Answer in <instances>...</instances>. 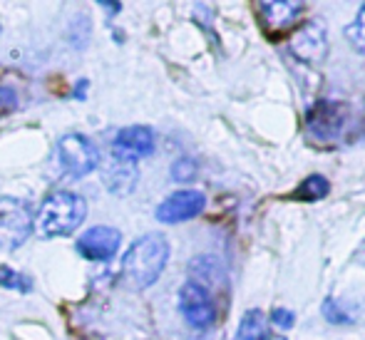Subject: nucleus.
<instances>
[{"instance_id":"obj_1","label":"nucleus","mask_w":365,"mask_h":340,"mask_svg":"<svg viewBox=\"0 0 365 340\" xmlns=\"http://www.w3.org/2000/svg\"><path fill=\"white\" fill-rule=\"evenodd\" d=\"M169 261V244L162 234H147L130 246L122 261V276L132 288H147L162 276Z\"/></svg>"},{"instance_id":"obj_2","label":"nucleus","mask_w":365,"mask_h":340,"mask_svg":"<svg viewBox=\"0 0 365 340\" xmlns=\"http://www.w3.org/2000/svg\"><path fill=\"white\" fill-rule=\"evenodd\" d=\"M87 216V204L80 194L75 192H55L40 206L35 216V226L40 236L45 239H58V236H70L82 226Z\"/></svg>"},{"instance_id":"obj_3","label":"nucleus","mask_w":365,"mask_h":340,"mask_svg":"<svg viewBox=\"0 0 365 340\" xmlns=\"http://www.w3.org/2000/svg\"><path fill=\"white\" fill-rule=\"evenodd\" d=\"M35 226V216L30 206L15 197L0 199V249H18L25 244Z\"/></svg>"},{"instance_id":"obj_4","label":"nucleus","mask_w":365,"mask_h":340,"mask_svg":"<svg viewBox=\"0 0 365 340\" xmlns=\"http://www.w3.org/2000/svg\"><path fill=\"white\" fill-rule=\"evenodd\" d=\"M58 162L73 177H85L100 164V149L82 135H65L58 142Z\"/></svg>"},{"instance_id":"obj_5","label":"nucleus","mask_w":365,"mask_h":340,"mask_svg":"<svg viewBox=\"0 0 365 340\" xmlns=\"http://www.w3.org/2000/svg\"><path fill=\"white\" fill-rule=\"evenodd\" d=\"M179 311H182L184 321L192 328H209L217 321V306H214V298L209 296V291L197 281H189L179 291Z\"/></svg>"},{"instance_id":"obj_6","label":"nucleus","mask_w":365,"mask_h":340,"mask_svg":"<svg viewBox=\"0 0 365 340\" xmlns=\"http://www.w3.org/2000/svg\"><path fill=\"white\" fill-rule=\"evenodd\" d=\"M348 120V107L338 105V102H316L308 110V132L316 142H333L341 137L343 127Z\"/></svg>"},{"instance_id":"obj_7","label":"nucleus","mask_w":365,"mask_h":340,"mask_svg":"<svg viewBox=\"0 0 365 340\" xmlns=\"http://www.w3.org/2000/svg\"><path fill=\"white\" fill-rule=\"evenodd\" d=\"M289 48L293 58L306 65H321L328 55V38L321 23H306L291 33Z\"/></svg>"},{"instance_id":"obj_8","label":"nucleus","mask_w":365,"mask_h":340,"mask_svg":"<svg viewBox=\"0 0 365 340\" xmlns=\"http://www.w3.org/2000/svg\"><path fill=\"white\" fill-rule=\"evenodd\" d=\"M122 244V234L112 226H92L77 239V251L87 261H110Z\"/></svg>"},{"instance_id":"obj_9","label":"nucleus","mask_w":365,"mask_h":340,"mask_svg":"<svg viewBox=\"0 0 365 340\" xmlns=\"http://www.w3.org/2000/svg\"><path fill=\"white\" fill-rule=\"evenodd\" d=\"M152 152H154V132L142 125L125 127L115 137V142H112V159H120V162L137 164V159L149 157Z\"/></svg>"},{"instance_id":"obj_10","label":"nucleus","mask_w":365,"mask_h":340,"mask_svg":"<svg viewBox=\"0 0 365 340\" xmlns=\"http://www.w3.org/2000/svg\"><path fill=\"white\" fill-rule=\"evenodd\" d=\"M207 206V199H204L202 192H174L172 197H167L162 204L157 206V219L162 224H182V221H189L194 216H199Z\"/></svg>"},{"instance_id":"obj_11","label":"nucleus","mask_w":365,"mask_h":340,"mask_svg":"<svg viewBox=\"0 0 365 340\" xmlns=\"http://www.w3.org/2000/svg\"><path fill=\"white\" fill-rule=\"evenodd\" d=\"M301 10L303 3H298V0H271V3H259V18L271 35L286 33L296 23Z\"/></svg>"},{"instance_id":"obj_12","label":"nucleus","mask_w":365,"mask_h":340,"mask_svg":"<svg viewBox=\"0 0 365 340\" xmlns=\"http://www.w3.org/2000/svg\"><path fill=\"white\" fill-rule=\"evenodd\" d=\"M105 187L117 197H127L137 184V164L132 162H120L112 159V164L105 169Z\"/></svg>"},{"instance_id":"obj_13","label":"nucleus","mask_w":365,"mask_h":340,"mask_svg":"<svg viewBox=\"0 0 365 340\" xmlns=\"http://www.w3.org/2000/svg\"><path fill=\"white\" fill-rule=\"evenodd\" d=\"M231 340H269V318L254 308L244 316V321L239 323V331Z\"/></svg>"},{"instance_id":"obj_14","label":"nucleus","mask_w":365,"mask_h":340,"mask_svg":"<svg viewBox=\"0 0 365 340\" xmlns=\"http://www.w3.org/2000/svg\"><path fill=\"white\" fill-rule=\"evenodd\" d=\"M328 192H331V182L321 174H311L298 184L291 199H296V202H321V199L328 197Z\"/></svg>"},{"instance_id":"obj_15","label":"nucleus","mask_w":365,"mask_h":340,"mask_svg":"<svg viewBox=\"0 0 365 340\" xmlns=\"http://www.w3.org/2000/svg\"><path fill=\"white\" fill-rule=\"evenodd\" d=\"M0 286L10 288V291H20V293L33 291V281H30L25 273L13 271L10 266H0Z\"/></svg>"},{"instance_id":"obj_16","label":"nucleus","mask_w":365,"mask_h":340,"mask_svg":"<svg viewBox=\"0 0 365 340\" xmlns=\"http://www.w3.org/2000/svg\"><path fill=\"white\" fill-rule=\"evenodd\" d=\"M346 38L358 53H365V3L361 5V10H358L356 20L346 28Z\"/></svg>"},{"instance_id":"obj_17","label":"nucleus","mask_w":365,"mask_h":340,"mask_svg":"<svg viewBox=\"0 0 365 340\" xmlns=\"http://www.w3.org/2000/svg\"><path fill=\"white\" fill-rule=\"evenodd\" d=\"M323 316H326L328 323H336V326H346V323H351V318L338 308L336 298H326V301H323Z\"/></svg>"},{"instance_id":"obj_18","label":"nucleus","mask_w":365,"mask_h":340,"mask_svg":"<svg viewBox=\"0 0 365 340\" xmlns=\"http://www.w3.org/2000/svg\"><path fill=\"white\" fill-rule=\"evenodd\" d=\"M18 107V92L8 85H0V115H8Z\"/></svg>"},{"instance_id":"obj_19","label":"nucleus","mask_w":365,"mask_h":340,"mask_svg":"<svg viewBox=\"0 0 365 340\" xmlns=\"http://www.w3.org/2000/svg\"><path fill=\"white\" fill-rule=\"evenodd\" d=\"M271 323L279 326L281 331H289V328L296 326V316L291 311H286V308H274L271 311Z\"/></svg>"},{"instance_id":"obj_20","label":"nucleus","mask_w":365,"mask_h":340,"mask_svg":"<svg viewBox=\"0 0 365 340\" xmlns=\"http://www.w3.org/2000/svg\"><path fill=\"white\" fill-rule=\"evenodd\" d=\"M172 174H174L177 182H182V179H192L194 177V164L189 162V159H179V162L174 164Z\"/></svg>"},{"instance_id":"obj_21","label":"nucleus","mask_w":365,"mask_h":340,"mask_svg":"<svg viewBox=\"0 0 365 340\" xmlns=\"http://www.w3.org/2000/svg\"><path fill=\"white\" fill-rule=\"evenodd\" d=\"M100 5L110 10V13H120V10H122V3H100Z\"/></svg>"},{"instance_id":"obj_22","label":"nucleus","mask_w":365,"mask_h":340,"mask_svg":"<svg viewBox=\"0 0 365 340\" xmlns=\"http://www.w3.org/2000/svg\"><path fill=\"white\" fill-rule=\"evenodd\" d=\"M269 340H286V338H269Z\"/></svg>"}]
</instances>
